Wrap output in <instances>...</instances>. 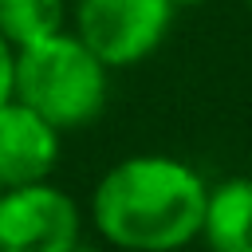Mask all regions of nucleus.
<instances>
[{
    "label": "nucleus",
    "instance_id": "nucleus-1",
    "mask_svg": "<svg viewBox=\"0 0 252 252\" xmlns=\"http://www.w3.org/2000/svg\"><path fill=\"white\" fill-rule=\"evenodd\" d=\"M209 181L173 154H130L91 189V224L118 252H181L201 240Z\"/></svg>",
    "mask_w": 252,
    "mask_h": 252
},
{
    "label": "nucleus",
    "instance_id": "nucleus-2",
    "mask_svg": "<svg viewBox=\"0 0 252 252\" xmlns=\"http://www.w3.org/2000/svg\"><path fill=\"white\" fill-rule=\"evenodd\" d=\"M12 98L47 118L59 134L91 126L110 98V67L75 35L55 32L32 47L16 51Z\"/></svg>",
    "mask_w": 252,
    "mask_h": 252
},
{
    "label": "nucleus",
    "instance_id": "nucleus-3",
    "mask_svg": "<svg viewBox=\"0 0 252 252\" xmlns=\"http://www.w3.org/2000/svg\"><path fill=\"white\" fill-rule=\"evenodd\" d=\"M169 0H79L75 4V35L110 67L146 63L173 28Z\"/></svg>",
    "mask_w": 252,
    "mask_h": 252
},
{
    "label": "nucleus",
    "instance_id": "nucleus-4",
    "mask_svg": "<svg viewBox=\"0 0 252 252\" xmlns=\"http://www.w3.org/2000/svg\"><path fill=\"white\" fill-rule=\"evenodd\" d=\"M83 244V209L55 181L0 189V252H71Z\"/></svg>",
    "mask_w": 252,
    "mask_h": 252
},
{
    "label": "nucleus",
    "instance_id": "nucleus-5",
    "mask_svg": "<svg viewBox=\"0 0 252 252\" xmlns=\"http://www.w3.org/2000/svg\"><path fill=\"white\" fill-rule=\"evenodd\" d=\"M63 158V134L20 98L0 106V189L51 181Z\"/></svg>",
    "mask_w": 252,
    "mask_h": 252
},
{
    "label": "nucleus",
    "instance_id": "nucleus-6",
    "mask_svg": "<svg viewBox=\"0 0 252 252\" xmlns=\"http://www.w3.org/2000/svg\"><path fill=\"white\" fill-rule=\"evenodd\" d=\"M201 244L209 252H252V177L236 173L209 185Z\"/></svg>",
    "mask_w": 252,
    "mask_h": 252
},
{
    "label": "nucleus",
    "instance_id": "nucleus-7",
    "mask_svg": "<svg viewBox=\"0 0 252 252\" xmlns=\"http://www.w3.org/2000/svg\"><path fill=\"white\" fill-rule=\"evenodd\" d=\"M67 28L63 0H0V35L20 51Z\"/></svg>",
    "mask_w": 252,
    "mask_h": 252
},
{
    "label": "nucleus",
    "instance_id": "nucleus-8",
    "mask_svg": "<svg viewBox=\"0 0 252 252\" xmlns=\"http://www.w3.org/2000/svg\"><path fill=\"white\" fill-rule=\"evenodd\" d=\"M12 83H16V47L0 35V106L12 98Z\"/></svg>",
    "mask_w": 252,
    "mask_h": 252
},
{
    "label": "nucleus",
    "instance_id": "nucleus-9",
    "mask_svg": "<svg viewBox=\"0 0 252 252\" xmlns=\"http://www.w3.org/2000/svg\"><path fill=\"white\" fill-rule=\"evenodd\" d=\"M173 8H201V4H209V0H169Z\"/></svg>",
    "mask_w": 252,
    "mask_h": 252
},
{
    "label": "nucleus",
    "instance_id": "nucleus-10",
    "mask_svg": "<svg viewBox=\"0 0 252 252\" xmlns=\"http://www.w3.org/2000/svg\"><path fill=\"white\" fill-rule=\"evenodd\" d=\"M71 252H94V248H87V244H75V248H71Z\"/></svg>",
    "mask_w": 252,
    "mask_h": 252
},
{
    "label": "nucleus",
    "instance_id": "nucleus-11",
    "mask_svg": "<svg viewBox=\"0 0 252 252\" xmlns=\"http://www.w3.org/2000/svg\"><path fill=\"white\" fill-rule=\"evenodd\" d=\"M248 4H252V0H248Z\"/></svg>",
    "mask_w": 252,
    "mask_h": 252
}]
</instances>
